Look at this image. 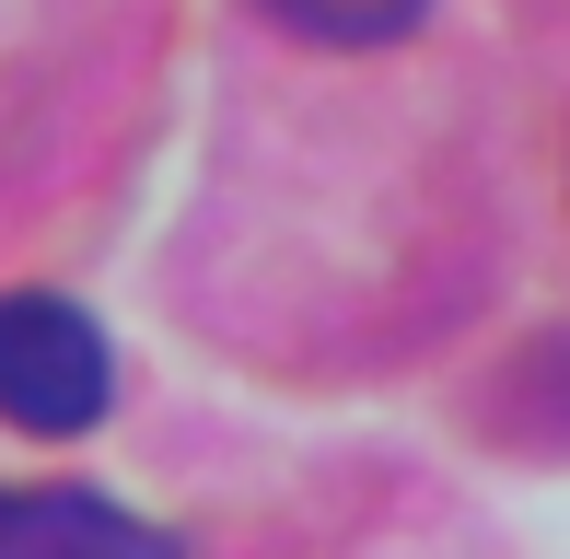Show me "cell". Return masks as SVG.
<instances>
[{"label": "cell", "mask_w": 570, "mask_h": 559, "mask_svg": "<svg viewBox=\"0 0 570 559\" xmlns=\"http://www.w3.org/2000/svg\"><path fill=\"white\" fill-rule=\"evenodd\" d=\"M0 559H187L106 490H0Z\"/></svg>", "instance_id": "2"}, {"label": "cell", "mask_w": 570, "mask_h": 559, "mask_svg": "<svg viewBox=\"0 0 570 559\" xmlns=\"http://www.w3.org/2000/svg\"><path fill=\"white\" fill-rule=\"evenodd\" d=\"M256 12L279 36H303V47H396L431 0H256Z\"/></svg>", "instance_id": "3"}, {"label": "cell", "mask_w": 570, "mask_h": 559, "mask_svg": "<svg viewBox=\"0 0 570 559\" xmlns=\"http://www.w3.org/2000/svg\"><path fill=\"white\" fill-rule=\"evenodd\" d=\"M117 396V350L106 326L70 292H0V420L36 431V443H70L94 431Z\"/></svg>", "instance_id": "1"}]
</instances>
